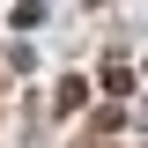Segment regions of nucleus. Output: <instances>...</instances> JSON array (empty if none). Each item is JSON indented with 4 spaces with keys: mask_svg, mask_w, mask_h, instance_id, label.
<instances>
[{
    "mask_svg": "<svg viewBox=\"0 0 148 148\" xmlns=\"http://www.w3.org/2000/svg\"><path fill=\"white\" fill-rule=\"evenodd\" d=\"M82 148H104V141H82Z\"/></svg>",
    "mask_w": 148,
    "mask_h": 148,
    "instance_id": "obj_1",
    "label": "nucleus"
}]
</instances>
